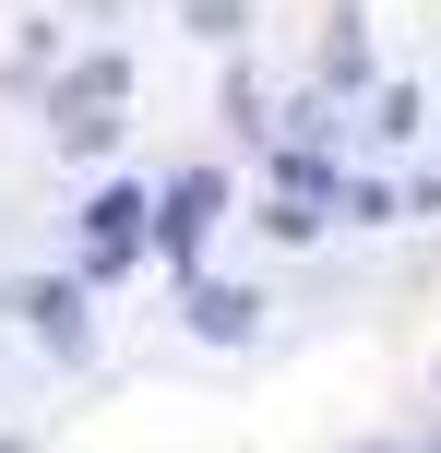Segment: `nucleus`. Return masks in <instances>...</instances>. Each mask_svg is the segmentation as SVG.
<instances>
[{"mask_svg": "<svg viewBox=\"0 0 441 453\" xmlns=\"http://www.w3.org/2000/svg\"><path fill=\"white\" fill-rule=\"evenodd\" d=\"M239 215V180L227 167H167V203H156V274L167 287H191V274H215V226Z\"/></svg>", "mask_w": 441, "mask_h": 453, "instance_id": "20e7f679", "label": "nucleus"}, {"mask_svg": "<svg viewBox=\"0 0 441 453\" xmlns=\"http://www.w3.org/2000/svg\"><path fill=\"white\" fill-rule=\"evenodd\" d=\"M251 226H262L275 250H310L323 226H346V215H334V203H310V191H262V203H251Z\"/></svg>", "mask_w": 441, "mask_h": 453, "instance_id": "1a4fd4ad", "label": "nucleus"}, {"mask_svg": "<svg viewBox=\"0 0 441 453\" xmlns=\"http://www.w3.org/2000/svg\"><path fill=\"white\" fill-rule=\"evenodd\" d=\"M215 119H227V132H239V156H262V143L286 132V108H275V96H262V72H227V96H215Z\"/></svg>", "mask_w": 441, "mask_h": 453, "instance_id": "6e6552de", "label": "nucleus"}, {"mask_svg": "<svg viewBox=\"0 0 441 453\" xmlns=\"http://www.w3.org/2000/svg\"><path fill=\"white\" fill-rule=\"evenodd\" d=\"M179 24L203 48H239V36H251V0H179Z\"/></svg>", "mask_w": 441, "mask_h": 453, "instance_id": "9b49d317", "label": "nucleus"}, {"mask_svg": "<svg viewBox=\"0 0 441 453\" xmlns=\"http://www.w3.org/2000/svg\"><path fill=\"white\" fill-rule=\"evenodd\" d=\"M310 84H323L334 108H358V96L382 84V72H370V12H334V24H323V48H310Z\"/></svg>", "mask_w": 441, "mask_h": 453, "instance_id": "423d86ee", "label": "nucleus"}, {"mask_svg": "<svg viewBox=\"0 0 441 453\" xmlns=\"http://www.w3.org/2000/svg\"><path fill=\"white\" fill-rule=\"evenodd\" d=\"M262 311H275V298H262L251 274H191V287H179V334L191 346H251Z\"/></svg>", "mask_w": 441, "mask_h": 453, "instance_id": "39448f33", "label": "nucleus"}, {"mask_svg": "<svg viewBox=\"0 0 441 453\" xmlns=\"http://www.w3.org/2000/svg\"><path fill=\"white\" fill-rule=\"evenodd\" d=\"M0 453H36V441H24V430H0Z\"/></svg>", "mask_w": 441, "mask_h": 453, "instance_id": "ddd939ff", "label": "nucleus"}, {"mask_svg": "<svg viewBox=\"0 0 441 453\" xmlns=\"http://www.w3.org/2000/svg\"><path fill=\"white\" fill-rule=\"evenodd\" d=\"M418 132H430V96L418 84H370V96H358V143H370V156H406Z\"/></svg>", "mask_w": 441, "mask_h": 453, "instance_id": "0eeeda50", "label": "nucleus"}, {"mask_svg": "<svg viewBox=\"0 0 441 453\" xmlns=\"http://www.w3.org/2000/svg\"><path fill=\"white\" fill-rule=\"evenodd\" d=\"M430 418H441V370H430Z\"/></svg>", "mask_w": 441, "mask_h": 453, "instance_id": "4468645a", "label": "nucleus"}, {"mask_svg": "<svg viewBox=\"0 0 441 453\" xmlns=\"http://www.w3.org/2000/svg\"><path fill=\"white\" fill-rule=\"evenodd\" d=\"M358 453H441V441H358Z\"/></svg>", "mask_w": 441, "mask_h": 453, "instance_id": "f8f14e48", "label": "nucleus"}, {"mask_svg": "<svg viewBox=\"0 0 441 453\" xmlns=\"http://www.w3.org/2000/svg\"><path fill=\"white\" fill-rule=\"evenodd\" d=\"M334 215H346V226H406L418 203H406V180H382V167H346V191H334Z\"/></svg>", "mask_w": 441, "mask_h": 453, "instance_id": "9d476101", "label": "nucleus"}, {"mask_svg": "<svg viewBox=\"0 0 441 453\" xmlns=\"http://www.w3.org/2000/svg\"><path fill=\"white\" fill-rule=\"evenodd\" d=\"M24 108L48 119V156L108 167V156H119V132H132V48H72V60L48 72Z\"/></svg>", "mask_w": 441, "mask_h": 453, "instance_id": "f257e3e1", "label": "nucleus"}, {"mask_svg": "<svg viewBox=\"0 0 441 453\" xmlns=\"http://www.w3.org/2000/svg\"><path fill=\"white\" fill-rule=\"evenodd\" d=\"M0 322H12L36 358L84 370L95 358V274L84 263H72V274H0Z\"/></svg>", "mask_w": 441, "mask_h": 453, "instance_id": "7ed1b4c3", "label": "nucleus"}, {"mask_svg": "<svg viewBox=\"0 0 441 453\" xmlns=\"http://www.w3.org/2000/svg\"><path fill=\"white\" fill-rule=\"evenodd\" d=\"M156 203H167V180H95L84 203H72V263H84L95 287H132V274L156 263Z\"/></svg>", "mask_w": 441, "mask_h": 453, "instance_id": "f03ea898", "label": "nucleus"}]
</instances>
